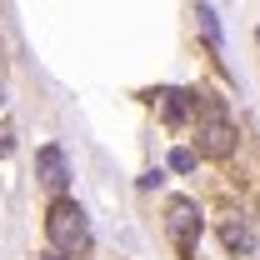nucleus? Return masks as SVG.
Listing matches in <instances>:
<instances>
[{
	"label": "nucleus",
	"mask_w": 260,
	"mask_h": 260,
	"mask_svg": "<svg viewBox=\"0 0 260 260\" xmlns=\"http://www.w3.org/2000/svg\"><path fill=\"white\" fill-rule=\"evenodd\" d=\"M45 235H50V245H55L60 255H75V250H85V245H90L85 210H80L75 200H55V205H50V215H45Z\"/></svg>",
	"instance_id": "f257e3e1"
},
{
	"label": "nucleus",
	"mask_w": 260,
	"mask_h": 260,
	"mask_svg": "<svg viewBox=\"0 0 260 260\" xmlns=\"http://www.w3.org/2000/svg\"><path fill=\"white\" fill-rule=\"evenodd\" d=\"M165 230H170L175 250H190L195 240H200V210H195V200H170V210H165Z\"/></svg>",
	"instance_id": "f03ea898"
},
{
	"label": "nucleus",
	"mask_w": 260,
	"mask_h": 260,
	"mask_svg": "<svg viewBox=\"0 0 260 260\" xmlns=\"http://www.w3.org/2000/svg\"><path fill=\"white\" fill-rule=\"evenodd\" d=\"M35 175H40V185L50 195H60L65 185H70V165H65V155L55 150V145H45L40 155H35Z\"/></svg>",
	"instance_id": "7ed1b4c3"
},
{
	"label": "nucleus",
	"mask_w": 260,
	"mask_h": 260,
	"mask_svg": "<svg viewBox=\"0 0 260 260\" xmlns=\"http://www.w3.org/2000/svg\"><path fill=\"white\" fill-rule=\"evenodd\" d=\"M200 140H205V155H230V150H235V125L215 115V120H205Z\"/></svg>",
	"instance_id": "20e7f679"
},
{
	"label": "nucleus",
	"mask_w": 260,
	"mask_h": 260,
	"mask_svg": "<svg viewBox=\"0 0 260 260\" xmlns=\"http://www.w3.org/2000/svg\"><path fill=\"white\" fill-rule=\"evenodd\" d=\"M220 240H225V245H230V250H235V255H250V250H255V235H250V225H245L240 215L220 225Z\"/></svg>",
	"instance_id": "39448f33"
},
{
	"label": "nucleus",
	"mask_w": 260,
	"mask_h": 260,
	"mask_svg": "<svg viewBox=\"0 0 260 260\" xmlns=\"http://www.w3.org/2000/svg\"><path fill=\"white\" fill-rule=\"evenodd\" d=\"M195 20H200V30L210 35V45H220V20H215L210 5H195Z\"/></svg>",
	"instance_id": "423d86ee"
},
{
	"label": "nucleus",
	"mask_w": 260,
	"mask_h": 260,
	"mask_svg": "<svg viewBox=\"0 0 260 260\" xmlns=\"http://www.w3.org/2000/svg\"><path fill=\"white\" fill-rule=\"evenodd\" d=\"M190 165H195V150H185V145H180V150H170V170H180V175H185Z\"/></svg>",
	"instance_id": "0eeeda50"
},
{
	"label": "nucleus",
	"mask_w": 260,
	"mask_h": 260,
	"mask_svg": "<svg viewBox=\"0 0 260 260\" xmlns=\"http://www.w3.org/2000/svg\"><path fill=\"white\" fill-rule=\"evenodd\" d=\"M10 150H15V135H10V130H0V155H10Z\"/></svg>",
	"instance_id": "6e6552de"
},
{
	"label": "nucleus",
	"mask_w": 260,
	"mask_h": 260,
	"mask_svg": "<svg viewBox=\"0 0 260 260\" xmlns=\"http://www.w3.org/2000/svg\"><path fill=\"white\" fill-rule=\"evenodd\" d=\"M0 105H5V80H0Z\"/></svg>",
	"instance_id": "1a4fd4ad"
},
{
	"label": "nucleus",
	"mask_w": 260,
	"mask_h": 260,
	"mask_svg": "<svg viewBox=\"0 0 260 260\" xmlns=\"http://www.w3.org/2000/svg\"><path fill=\"white\" fill-rule=\"evenodd\" d=\"M45 260H60V255H45Z\"/></svg>",
	"instance_id": "9d476101"
}]
</instances>
